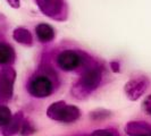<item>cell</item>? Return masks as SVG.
Instances as JSON below:
<instances>
[{"mask_svg":"<svg viewBox=\"0 0 151 136\" xmlns=\"http://www.w3.org/2000/svg\"><path fill=\"white\" fill-rule=\"evenodd\" d=\"M51 68L43 66L29 79L26 90L33 98H48L57 87L58 77Z\"/></svg>","mask_w":151,"mask_h":136,"instance_id":"obj_1","label":"cell"},{"mask_svg":"<svg viewBox=\"0 0 151 136\" xmlns=\"http://www.w3.org/2000/svg\"><path fill=\"white\" fill-rule=\"evenodd\" d=\"M102 81V68L92 65L84 68L81 77L72 87V95L76 99H85L97 90Z\"/></svg>","mask_w":151,"mask_h":136,"instance_id":"obj_2","label":"cell"},{"mask_svg":"<svg viewBox=\"0 0 151 136\" xmlns=\"http://www.w3.org/2000/svg\"><path fill=\"white\" fill-rule=\"evenodd\" d=\"M47 116L51 120L58 121V122L73 124L81 118L82 112L78 107L68 105L65 101H57L48 107Z\"/></svg>","mask_w":151,"mask_h":136,"instance_id":"obj_3","label":"cell"},{"mask_svg":"<svg viewBox=\"0 0 151 136\" xmlns=\"http://www.w3.org/2000/svg\"><path fill=\"white\" fill-rule=\"evenodd\" d=\"M57 65L64 72H73L78 68H83L86 65L88 57L81 51L75 50H64L61 51L57 58Z\"/></svg>","mask_w":151,"mask_h":136,"instance_id":"obj_4","label":"cell"},{"mask_svg":"<svg viewBox=\"0 0 151 136\" xmlns=\"http://www.w3.org/2000/svg\"><path fill=\"white\" fill-rule=\"evenodd\" d=\"M16 70L10 66L0 69V103H6L13 98Z\"/></svg>","mask_w":151,"mask_h":136,"instance_id":"obj_5","label":"cell"},{"mask_svg":"<svg viewBox=\"0 0 151 136\" xmlns=\"http://www.w3.org/2000/svg\"><path fill=\"white\" fill-rule=\"evenodd\" d=\"M149 85H150V81L147 76L132 77L126 82L124 86L125 95L131 101H137L147 92Z\"/></svg>","mask_w":151,"mask_h":136,"instance_id":"obj_6","label":"cell"},{"mask_svg":"<svg viewBox=\"0 0 151 136\" xmlns=\"http://www.w3.org/2000/svg\"><path fill=\"white\" fill-rule=\"evenodd\" d=\"M41 11L45 15L57 21H64L66 14L64 11V4L61 0H37Z\"/></svg>","mask_w":151,"mask_h":136,"instance_id":"obj_7","label":"cell"},{"mask_svg":"<svg viewBox=\"0 0 151 136\" xmlns=\"http://www.w3.org/2000/svg\"><path fill=\"white\" fill-rule=\"evenodd\" d=\"M125 132L129 136H151V126L144 121H129Z\"/></svg>","mask_w":151,"mask_h":136,"instance_id":"obj_8","label":"cell"},{"mask_svg":"<svg viewBox=\"0 0 151 136\" xmlns=\"http://www.w3.org/2000/svg\"><path fill=\"white\" fill-rule=\"evenodd\" d=\"M24 116L22 112H17L15 113L10 121L8 122L5 127H2L1 129V133L4 136H14L15 134L19 133V130L22 128V125L24 122Z\"/></svg>","mask_w":151,"mask_h":136,"instance_id":"obj_9","label":"cell"},{"mask_svg":"<svg viewBox=\"0 0 151 136\" xmlns=\"http://www.w3.org/2000/svg\"><path fill=\"white\" fill-rule=\"evenodd\" d=\"M35 34H37L38 40L42 43H48V42L52 41L53 38H55L53 29L49 24H45V23H40V24L37 25Z\"/></svg>","mask_w":151,"mask_h":136,"instance_id":"obj_10","label":"cell"},{"mask_svg":"<svg viewBox=\"0 0 151 136\" xmlns=\"http://www.w3.org/2000/svg\"><path fill=\"white\" fill-rule=\"evenodd\" d=\"M16 54L12 45L0 42V66H8L15 61Z\"/></svg>","mask_w":151,"mask_h":136,"instance_id":"obj_11","label":"cell"},{"mask_svg":"<svg viewBox=\"0 0 151 136\" xmlns=\"http://www.w3.org/2000/svg\"><path fill=\"white\" fill-rule=\"evenodd\" d=\"M13 37L15 39V41H17L18 43L24 45H32L33 43V38H32V34L29 30L26 29H23V27H18L14 31V34Z\"/></svg>","mask_w":151,"mask_h":136,"instance_id":"obj_12","label":"cell"},{"mask_svg":"<svg viewBox=\"0 0 151 136\" xmlns=\"http://www.w3.org/2000/svg\"><path fill=\"white\" fill-rule=\"evenodd\" d=\"M13 117L10 109L4 103H0V127H5Z\"/></svg>","mask_w":151,"mask_h":136,"instance_id":"obj_13","label":"cell"},{"mask_svg":"<svg viewBox=\"0 0 151 136\" xmlns=\"http://www.w3.org/2000/svg\"><path fill=\"white\" fill-rule=\"evenodd\" d=\"M111 116V111L106 110V109H97L90 112V118L93 121L105 120L107 118H109Z\"/></svg>","mask_w":151,"mask_h":136,"instance_id":"obj_14","label":"cell"},{"mask_svg":"<svg viewBox=\"0 0 151 136\" xmlns=\"http://www.w3.org/2000/svg\"><path fill=\"white\" fill-rule=\"evenodd\" d=\"M19 133H21L22 136H30L35 133V128H34V126L31 124L30 121L24 119V122H23L22 128L19 130Z\"/></svg>","mask_w":151,"mask_h":136,"instance_id":"obj_15","label":"cell"},{"mask_svg":"<svg viewBox=\"0 0 151 136\" xmlns=\"http://www.w3.org/2000/svg\"><path fill=\"white\" fill-rule=\"evenodd\" d=\"M142 110L147 115H150L151 116V94L148 95L143 100V102H142Z\"/></svg>","mask_w":151,"mask_h":136,"instance_id":"obj_16","label":"cell"},{"mask_svg":"<svg viewBox=\"0 0 151 136\" xmlns=\"http://www.w3.org/2000/svg\"><path fill=\"white\" fill-rule=\"evenodd\" d=\"M90 136H116L113 132L110 130H107V129H98V130H94Z\"/></svg>","mask_w":151,"mask_h":136,"instance_id":"obj_17","label":"cell"},{"mask_svg":"<svg viewBox=\"0 0 151 136\" xmlns=\"http://www.w3.org/2000/svg\"><path fill=\"white\" fill-rule=\"evenodd\" d=\"M110 67H111V70L113 72H115V73H119V68H121V66H119V64L117 62V61H113V62H110Z\"/></svg>","mask_w":151,"mask_h":136,"instance_id":"obj_18","label":"cell"},{"mask_svg":"<svg viewBox=\"0 0 151 136\" xmlns=\"http://www.w3.org/2000/svg\"><path fill=\"white\" fill-rule=\"evenodd\" d=\"M7 2L13 8H18V7H19V0H7Z\"/></svg>","mask_w":151,"mask_h":136,"instance_id":"obj_19","label":"cell"}]
</instances>
